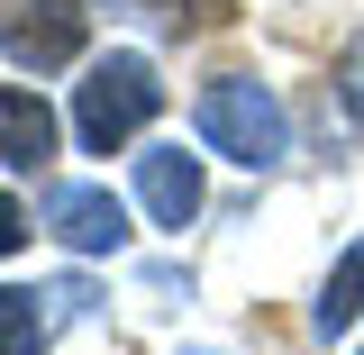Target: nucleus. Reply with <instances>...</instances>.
<instances>
[{"label": "nucleus", "mask_w": 364, "mask_h": 355, "mask_svg": "<svg viewBox=\"0 0 364 355\" xmlns=\"http://www.w3.org/2000/svg\"><path fill=\"white\" fill-rule=\"evenodd\" d=\"M164 110V83H155V55H91L82 83H73V137H82V155H119L146 137V119Z\"/></svg>", "instance_id": "obj_1"}, {"label": "nucleus", "mask_w": 364, "mask_h": 355, "mask_svg": "<svg viewBox=\"0 0 364 355\" xmlns=\"http://www.w3.org/2000/svg\"><path fill=\"white\" fill-rule=\"evenodd\" d=\"M191 128H200V146H210V155L246 164V174H273V164L291 155V110H282V91L255 83V73H219V83L200 91Z\"/></svg>", "instance_id": "obj_2"}, {"label": "nucleus", "mask_w": 364, "mask_h": 355, "mask_svg": "<svg viewBox=\"0 0 364 355\" xmlns=\"http://www.w3.org/2000/svg\"><path fill=\"white\" fill-rule=\"evenodd\" d=\"M82 37H91L82 0H0V55H9L18 73H64V64H82Z\"/></svg>", "instance_id": "obj_3"}, {"label": "nucleus", "mask_w": 364, "mask_h": 355, "mask_svg": "<svg viewBox=\"0 0 364 355\" xmlns=\"http://www.w3.org/2000/svg\"><path fill=\"white\" fill-rule=\"evenodd\" d=\"M37 219L46 237L64 246V255H128V201L109 191V182H46V201H37Z\"/></svg>", "instance_id": "obj_4"}, {"label": "nucleus", "mask_w": 364, "mask_h": 355, "mask_svg": "<svg viewBox=\"0 0 364 355\" xmlns=\"http://www.w3.org/2000/svg\"><path fill=\"white\" fill-rule=\"evenodd\" d=\"M136 201H146V219L155 228H191L200 219V155H182V146H146L136 155Z\"/></svg>", "instance_id": "obj_5"}, {"label": "nucleus", "mask_w": 364, "mask_h": 355, "mask_svg": "<svg viewBox=\"0 0 364 355\" xmlns=\"http://www.w3.org/2000/svg\"><path fill=\"white\" fill-rule=\"evenodd\" d=\"M55 137H64V119H55V100H46V91L0 83V164H9V174L55 164Z\"/></svg>", "instance_id": "obj_6"}, {"label": "nucleus", "mask_w": 364, "mask_h": 355, "mask_svg": "<svg viewBox=\"0 0 364 355\" xmlns=\"http://www.w3.org/2000/svg\"><path fill=\"white\" fill-rule=\"evenodd\" d=\"M310 328L318 337H346V328H364V237L328 265V282H318V301H310Z\"/></svg>", "instance_id": "obj_7"}, {"label": "nucleus", "mask_w": 364, "mask_h": 355, "mask_svg": "<svg viewBox=\"0 0 364 355\" xmlns=\"http://www.w3.org/2000/svg\"><path fill=\"white\" fill-rule=\"evenodd\" d=\"M55 292H28V282H0V355H46L55 346V319L64 310H46Z\"/></svg>", "instance_id": "obj_8"}, {"label": "nucleus", "mask_w": 364, "mask_h": 355, "mask_svg": "<svg viewBox=\"0 0 364 355\" xmlns=\"http://www.w3.org/2000/svg\"><path fill=\"white\" fill-rule=\"evenodd\" d=\"M28 228H37V219H28V210L0 191V255H18V246H28Z\"/></svg>", "instance_id": "obj_9"}, {"label": "nucleus", "mask_w": 364, "mask_h": 355, "mask_svg": "<svg viewBox=\"0 0 364 355\" xmlns=\"http://www.w3.org/2000/svg\"><path fill=\"white\" fill-rule=\"evenodd\" d=\"M355 355H364V346H355Z\"/></svg>", "instance_id": "obj_10"}]
</instances>
